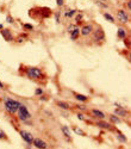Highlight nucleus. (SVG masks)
Segmentation results:
<instances>
[{
	"label": "nucleus",
	"instance_id": "4be33fe9",
	"mask_svg": "<svg viewBox=\"0 0 131 149\" xmlns=\"http://www.w3.org/2000/svg\"><path fill=\"white\" fill-rule=\"evenodd\" d=\"M73 131H74L76 135H79V136H86V132H85V131H82V129H81V128L74 127V128H73Z\"/></svg>",
	"mask_w": 131,
	"mask_h": 149
},
{
	"label": "nucleus",
	"instance_id": "9b49d317",
	"mask_svg": "<svg viewBox=\"0 0 131 149\" xmlns=\"http://www.w3.org/2000/svg\"><path fill=\"white\" fill-rule=\"evenodd\" d=\"M32 146L36 147V148H40V149H45V148H48V144H46V143L44 142V140H42V139H33Z\"/></svg>",
	"mask_w": 131,
	"mask_h": 149
},
{
	"label": "nucleus",
	"instance_id": "aec40b11",
	"mask_svg": "<svg viewBox=\"0 0 131 149\" xmlns=\"http://www.w3.org/2000/svg\"><path fill=\"white\" fill-rule=\"evenodd\" d=\"M56 105L60 107V109H62V110H64V111H67V110H69L70 109V105L68 104V103H66V102H57L56 103Z\"/></svg>",
	"mask_w": 131,
	"mask_h": 149
},
{
	"label": "nucleus",
	"instance_id": "72a5a7b5",
	"mask_svg": "<svg viewBox=\"0 0 131 149\" xmlns=\"http://www.w3.org/2000/svg\"><path fill=\"white\" fill-rule=\"evenodd\" d=\"M126 8H128V11H130V8H131V3H130V0H128V1H126Z\"/></svg>",
	"mask_w": 131,
	"mask_h": 149
},
{
	"label": "nucleus",
	"instance_id": "4468645a",
	"mask_svg": "<svg viewBox=\"0 0 131 149\" xmlns=\"http://www.w3.org/2000/svg\"><path fill=\"white\" fill-rule=\"evenodd\" d=\"M74 94V98L76 99V100L79 102V103H82V104H86L88 100H89V98L87 97V95H83V94H80V93H73Z\"/></svg>",
	"mask_w": 131,
	"mask_h": 149
},
{
	"label": "nucleus",
	"instance_id": "6ab92c4d",
	"mask_svg": "<svg viewBox=\"0 0 131 149\" xmlns=\"http://www.w3.org/2000/svg\"><path fill=\"white\" fill-rule=\"evenodd\" d=\"M109 119H110V123H112V124H121L122 123V119H121V117L119 116H117V115H110L109 116Z\"/></svg>",
	"mask_w": 131,
	"mask_h": 149
},
{
	"label": "nucleus",
	"instance_id": "a211bd4d",
	"mask_svg": "<svg viewBox=\"0 0 131 149\" xmlns=\"http://www.w3.org/2000/svg\"><path fill=\"white\" fill-rule=\"evenodd\" d=\"M76 13H78V11L75 8H69V10H67L64 13H63V17L64 18H73Z\"/></svg>",
	"mask_w": 131,
	"mask_h": 149
},
{
	"label": "nucleus",
	"instance_id": "7ed1b4c3",
	"mask_svg": "<svg viewBox=\"0 0 131 149\" xmlns=\"http://www.w3.org/2000/svg\"><path fill=\"white\" fill-rule=\"evenodd\" d=\"M17 115H18V119H19L20 122H23V123L29 122V120L31 119V117H32V115L30 113L28 106L24 105L23 103L20 104V106H19V109H18V111H17Z\"/></svg>",
	"mask_w": 131,
	"mask_h": 149
},
{
	"label": "nucleus",
	"instance_id": "cd10ccee",
	"mask_svg": "<svg viewBox=\"0 0 131 149\" xmlns=\"http://www.w3.org/2000/svg\"><path fill=\"white\" fill-rule=\"evenodd\" d=\"M0 140H7V135L4 132V130L3 129H0Z\"/></svg>",
	"mask_w": 131,
	"mask_h": 149
},
{
	"label": "nucleus",
	"instance_id": "412c9836",
	"mask_svg": "<svg viewBox=\"0 0 131 149\" xmlns=\"http://www.w3.org/2000/svg\"><path fill=\"white\" fill-rule=\"evenodd\" d=\"M103 16H104V18H105L107 22H110V23H112V24H114V23H116L114 17H113L111 13H109V12H105V13H104Z\"/></svg>",
	"mask_w": 131,
	"mask_h": 149
},
{
	"label": "nucleus",
	"instance_id": "5701e85b",
	"mask_svg": "<svg viewBox=\"0 0 131 149\" xmlns=\"http://www.w3.org/2000/svg\"><path fill=\"white\" fill-rule=\"evenodd\" d=\"M74 17H75V22H76L78 25L82 23V19H83V15L82 13H76Z\"/></svg>",
	"mask_w": 131,
	"mask_h": 149
},
{
	"label": "nucleus",
	"instance_id": "f704fd0d",
	"mask_svg": "<svg viewBox=\"0 0 131 149\" xmlns=\"http://www.w3.org/2000/svg\"><path fill=\"white\" fill-rule=\"evenodd\" d=\"M0 88H1V90H4V88H5V85L1 82V80H0Z\"/></svg>",
	"mask_w": 131,
	"mask_h": 149
},
{
	"label": "nucleus",
	"instance_id": "f03ea898",
	"mask_svg": "<svg viewBox=\"0 0 131 149\" xmlns=\"http://www.w3.org/2000/svg\"><path fill=\"white\" fill-rule=\"evenodd\" d=\"M21 102L17 100V99H13V98H5L4 99V107H5V111L10 115H15L17 113V111L20 106Z\"/></svg>",
	"mask_w": 131,
	"mask_h": 149
},
{
	"label": "nucleus",
	"instance_id": "b1692460",
	"mask_svg": "<svg viewBox=\"0 0 131 149\" xmlns=\"http://www.w3.org/2000/svg\"><path fill=\"white\" fill-rule=\"evenodd\" d=\"M23 28H24V30H26V31H32L33 30V25L32 24H29V23H24Z\"/></svg>",
	"mask_w": 131,
	"mask_h": 149
},
{
	"label": "nucleus",
	"instance_id": "4c0bfd02",
	"mask_svg": "<svg viewBox=\"0 0 131 149\" xmlns=\"http://www.w3.org/2000/svg\"><path fill=\"white\" fill-rule=\"evenodd\" d=\"M94 1H105V3H106L107 0H94Z\"/></svg>",
	"mask_w": 131,
	"mask_h": 149
},
{
	"label": "nucleus",
	"instance_id": "423d86ee",
	"mask_svg": "<svg viewBox=\"0 0 131 149\" xmlns=\"http://www.w3.org/2000/svg\"><path fill=\"white\" fill-rule=\"evenodd\" d=\"M116 16H117V19L121 22L122 24H126L130 20V16H129V13H128L125 10H118Z\"/></svg>",
	"mask_w": 131,
	"mask_h": 149
},
{
	"label": "nucleus",
	"instance_id": "c756f323",
	"mask_svg": "<svg viewBox=\"0 0 131 149\" xmlns=\"http://www.w3.org/2000/svg\"><path fill=\"white\" fill-rule=\"evenodd\" d=\"M76 117H78V119H80V120H85V119H86L85 115L81 113V112H78V113H76Z\"/></svg>",
	"mask_w": 131,
	"mask_h": 149
},
{
	"label": "nucleus",
	"instance_id": "393cba45",
	"mask_svg": "<svg viewBox=\"0 0 131 149\" xmlns=\"http://www.w3.org/2000/svg\"><path fill=\"white\" fill-rule=\"evenodd\" d=\"M54 18H55V23L56 24H60V22H61V12H55V13H54Z\"/></svg>",
	"mask_w": 131,
	"mask_h": 149
},
{
	"label": "nucleus",
	"instance_id": "7c9ffc66",
	"mask_svg": "<svg viewBox=\"0 0 131 149\" xmlns=\"http://www.w3.org/2000/svg\"><path fill=\"white\" fill-rule=\"evenodd\" d=\"M76 109H78V110H81L82 112H85V111H87V107H86L85 105H78V106H76Z\"/></svg>",
	"mask_w": 131,
	"mask_h": 149
},
{
	"label": "nucleus",
	"instance_id": "2eb2a0df",
	"mask_svg": "<svg viewBox=\"0 0 131 149\" xmlns=\"http://www.w3.org/2000/svg\"><path fill=\"white\" fill-rule=\"evenodd\" d=\"M69 38L71 41H78L80 38V28L78 26L76 29H74L73 31H70L69 32Z\"/></svg>",
	"mask_w": 131,
	"mask_h": 149
},
{
	"label": "nucleus",
	"instance_id": "a878e982",
	"mask_svg": "<svg viewBox=\"0 0 131 149\" xmlns=\"http://www.w3.org/2000/svg\"><path fill=\"white\" fill-rule=\"evenodd\" d=\"M42 94H44V91H43V88H41V87H37L35 90V95L36 97H40V95H42Z\"/></svg>",
	"mask_w": 131,
	"mask_h": 149
},
{
	"label": "nucleus",
	"instance_id": "e433bc0d",
	"mask_svg": "<svg viewBox=\"0 0 131 149\" xmlns=\"http://www.w3.org/2000/svg\"><path fill=\"white\" fill-rule=\"evenodd\" d=\"M4 29V25H3V24H0V31H1Z\"/></svg>",
	"mask_w": 131,
	"mask_h": 149
},
{
	"label": "nucleus",
	"instance_id": "2f4dec72",
	"mask_svg": "<svg viewBox=\"0 0 131 149\" xmlns=\"http://www.w3.org/2000/svg\"><path fill=\"white\" fill-rule=\"evenodd\" d=\"M56 4L58 7H62L64 5V0H56Z\"/></svg>",
	"mask_w": 131,
	"mask_h": 149
},
{
	"label": "nucleus",
	"instance_id": "0eeeda50",
	"mask_svg": "<svg viewBox=\"0 0 131 149\" xmlns=\"http://www.w3.org/2000/svg\"><path fill=\"white\" fill-rule=\"evenodd\" d=\"M19 135H20V137L23 139V141L25 142L28 146H32V141H33V136L31 132L29 131H25V130H19Z\"/></svg>",
	"mask_w": 131,
	"mask_h": 149
},
{
	"label": "nucleus",
	"instance_id": "bb28decb",
	"mask_svg": "<svg viewBox=\"0 0 131 149\" xmlns=\"http://www.w3.org/2000/svg\"><path fill=\"white\" fill-rule=\"evenodd\" d=\"M78 26H79V25H78V24H70V25H69V26H68V28H67V32H68V33H69V32H70V31H73V30H74V29H76V28H78Z\"/></svg>",
	"mask_w": 131,
	"mask_h": 149
},
{
	"label": "nucleus",
	"instance_id": "ddd939ff",
	"mask_svg": "<svg viewBox=\"0 0 131 149\" xmlns=\"http://www.w3.org/2000/svg\"><path fill=\"white\" fill-rule=\"evenodd\" d=\"M117 37L119 40H124L125 41V38L128 37V30L125 29V28H118V30H117Z\"/></svg>",
	"mask_w": 131,
	"mask_h": 149
},
{
	"label": "nucleus",
	"instance_id": "c9c22d12",
	"mask_svg": "<svg viewBox=\"0 0 131 149\" xmlns=\"http://www.w3.org/2000/svg\"><path fill=\"white\" fill-rule=\"evenodd\" d=\"M114 106H116V107H123V105L119 104V103H114Z\"/></svg>",
	"mask_w": 131,
	"mask_h": 149
},
{
	"label": "nucleus",
	"instance_id": "9d476101",
	"mask_svg": "<svg viewBox=\"0 0 131 149\" xmlns=\"http://www.w3.org/2000/svg\"><path fill=\"white\" fill-rule=\"evenodd\" d=\"M91 115H92L94 118H97V119H105V118H106L105 112H103V111L99 110V109H92V110H91Z\"/></svg>",
	"mask_w": 131,
	"mask_h": 149
},
{
	"label": "nucleus",
	"instance_id": "39448f33",
	"mask_svg": "<svg viewBox=\"0 0 131 149\" xmlns=\"http://www.w3.org/2000/svg\"><path fill=\"white\" fill-rule=\"evenodd\" d=\"M93 30H94L93 24L92 23H86V24H83V25L81 26V29H80V36L88 37V36H91V33L93 32Z\"/></svg>",
	"mask_w": 131,
	"mask_h": 149
},
{
	"label": "nucleus",
	"instance_id": "20e7f679",
	"mask_svg": "<svg viewBox=\"0 0 131 149\" xmlns=\"http://www.w3.org/2000/svg\"><path fill=\"white\" fill-rule=\"evenodd\" d=\"M92 35V37H93V41L95 42V43H99V44H101L104 41H105V31L103 30V28H100V26H98L95 30H93V32L91 33Z\"/></svg>",
	"mask_w": 131,
	"mask_h": 149
},
{
	"label": "nucleus",
	"instance_id": "dca6fc26",
	"mask_svg": "<svg viewBox=\"0 0 131 149\" xmlns=\"http://www.w3.org/2000/svg\"><path fill=\"white\" fill-rule=\"evenodd\" d=\"M116 130H117L116 140H117L118 142H121V143H126V142H128V137H126V136H125L121 130H118V129H116Z\"/></svg>",
	"mask_w": 131,
	"mask_h": 149
},
{
	"label": "nucleus",
	"instance_id": "6e6552de",
	"mask_svg": "<svg viewBox=\"0 0 131 149\" xmlns=\"http://www.w3.org/2000/svg\"><path fill=\"white\" fill-rule=\"evenodd\" d=\"M95 125H97L98 128L104 129V130H113L112 124L109 123V122H106V120H104V119H99L97 123H95Z\"/></svg>",
	"mask_w": 131,
	"mask_h": 149
},
{
	"label": "nucleus",
	"instance_id": "c85d7f7f",
	"mask_svg": "<svg viewBox=\"0 0 131 149\" xmlns=\"http://www.w3.org/2000/svg\"><path fill=\"white\" fill-rule=\"evenodd\" d=\"M6 22H7L8 24H13V23H15V19H13V17H12V16L7 15V16H6Z\"/></svg>",
	"mask_w": 131,
	"mask_h": 149
},
{
	"label": "nucleus",
	"instance_id": "1a4fd4ad",
	"mask_svg": "<svg viewBox=\"0 0 131 149\" xmlns=\"http://www.w3.org/2000/svg\"><path fill=\"white\" fill-rule=\"evenodd\" d=\"M0 33H1V36H3V38L6 41V42H12L15 38H13V35H12V31L10 30V29H3L1 31H0Z\"/></svg>",
	"mask_w": 131,
	"mask_h": 149
},
{
	"label": "nucleus",
	"instance_id": "473e14b6",
	"mask_svg": "<svg viewBox=\"0 0 131 149\" xmlns=\"http://www.w3.org/2000/svg\"><path fill=\"white\" fill-rule=\"evenodd\" d=\"M46 99H48V97H46V95H43V94H42V95H40V100H41V102H45Z\"/></svg>",
	"mask_w": 131,
	"mask_h": 149
},
{
	"label": "nucleus",
	"instance_id": "f257e3e1",
	"mask_svg": "<svg viewBox=\"0 0 131 149\" xmlns=\"http://www.w3.org/2000/svg\"><path fill=\"white\" fill-rule=\"evenodd\" d=\"M23 73L26 75V78L31 80H36V81H43L46 78L44 72L38 67H25Z\"/></svg>",
	"mask_w": 131,
	"mask_h": 149
},
{
	"label": "nucleus",
	"instance_id": "f8f14e48",
	"mask_svg": "<svg viewBox=\"0 0 131 149\" xmlns=\"http://www.w3.org/2000/svg\"><path fill=\"white\" fill-rule=\"evenodd\" d=\"M61 131H62V134H63V136H64V139L68 141V142H71V134H70V129L67 127V125H62L61 127Z\"/></svg>",
	"mask_w": 131,
	"mask_h": 149
},
{
	"label": "nucleus",
	"instance_id": "f3484780",
	"mask_svg": "<svg viewBox=\"0 0 131 149\" xmlns=\"http://www.w3.org/2000/svg\"><path fill=\"white\" fill-rule=\"evenodd\" d=\"M114 115H117L119 117H126V116H129V111H126L124 107H116Z\"/></svg>",
	"mask_w": 131,
	"mask_h": 149
}]
</instances>
